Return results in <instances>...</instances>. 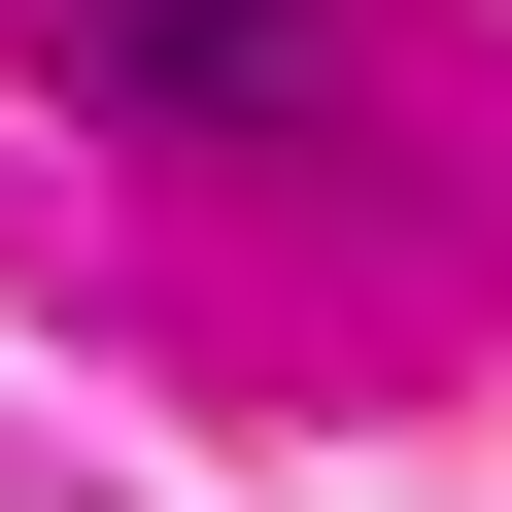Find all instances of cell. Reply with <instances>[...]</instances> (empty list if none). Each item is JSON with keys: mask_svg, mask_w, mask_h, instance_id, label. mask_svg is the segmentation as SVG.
I'll return each mask as SVG.
<instances>
[{"mask_svg": "<svg viewBox=\"0 0 512 512\" xmlns=\"http://www.w3.org/2000/svg\"><path fill=\"white\" fill-rule=\"evenodd\" d=\"M69 69H137V103H205V137H308V103H342V0H69Z\"/></svg>", "mask_w": 512, "mask_h": 512, "instance_id": "1", "label": "cell"}]
</instances>
